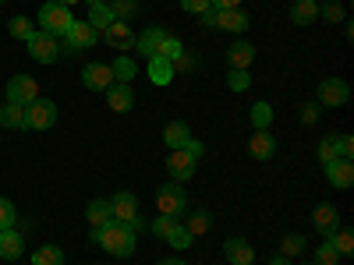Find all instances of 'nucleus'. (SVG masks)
Returning a JSON list of instances; mask_svg holds the SVG:
<instances>
[{
	"label": "nucleus",
	"mask_w": 354,
	"mask_h": 265,
	"mask_svg": "<svg viewBox=\"0 0 354 265\" xmlns=\"http://www.w3.org/2000/svg\"><path fill=\"white\" fill-rule=\"evenodd\" d=\"M156 265H185V262H181V258H177V255H170V258H160Z\"/></svg>",
	"instance_id": "nucleus-49"
},
{
	"label": "nucleus",
	"mask_w": 354,
	"mask_h": 265,
	"mask_svg": "<svg viewBox=\"0 0 354 265\" xmlns=\"http://www.w3.org/2000/svg\"><path fill=\"white\" fill-rule=\"evenodd\" d=\"M319 18L337 25V21H347V11L340 8V0H326V4H319Z\"/></svg>",
	"instance_id": "nucleus-34"
},
{
	"label": "nucleus",
	"mask_w": 354,
	"mask_h": 265,
	"mask_svg": "<svg viewBox=\"0 0 354 265\" xmlns=\"http://www.w3.org/2000/svg\"><path fill=\"white\" fill-rule=\"evenodd\" d=\"M330 244L337 248V255H354V233L347 226H340L333 237H330Z\"/></svg>",
	"instance_id": "nucleus-36"
},
{
	"label": "nucleus",
	"mask_w": 354,
	"mask_h": 265,
	"mask_svg": "<svg viewBox=\"0 0 354 265\" xmlns=\"http://www.w3.org/2000/svg\"><path fill=\"white\" fill-rule=\"evenodd\" d=\"M337 159H354V138L351 135H337Z\"/></svg>",
	"instance_id": "nucleus-45"
},
{
	"label": "nucleus",
	"mask_w": 354,
	"mask_h": 265,
	"mask_svg": "<svg viewBox=\"0 0 354 265\" xmlns=\"http://www.w3.org/2000/svg\"><path fill=\"white\" fill-rule=\"evenodd\" d=\"M25 46H28V53H32L36 64H53L57 57H61V43H57L53 36H46V32H32L25 39Z\"/></svg>",
	"instance_id": "nucleus-7"
},
{
	"label": "nucleus",
	"mask_w": 354,
	"mask_h": 265,
	"mask_svg": "<svg viewBox=\"0 0 354 265\" xmlns=\"http://www.w3.org/2000/svg\"><path fill=\"white\" fill-rule=\"evenodd\" d=\"M100 36L106 39L110 50H135V28L128 21H113L106 32H100Z\"/></svg>",
	"instance_id": "nucleus-15"
},
{
	"label": "nucleus",
	"mask_w": 354,
	"mask_h": 265,
	"mask_svg": "<svg viewBox=\"0 0 354 265\" xmlns=\"http://www.w3.org/2000/svg\"><path fill=\"white\" fill-rule=\"evenodd\" d=\"M110 71H113V81H124V85H131V78L138 75V64L131 61L128 53H121V57H117V61L110 64Z\"/></svg>",
	"instance_id": "nucleus-27"
},
{
	"label": "nucleus",
	"mask_w": 354,
	"mask_h": 265,
	"mask_svg": "<svg viewBox=\"0 0 354 265\" xmlns=\"http://www.w3.org/2000/svg\"><path fill=\"white\" fill-rule=\"evenodd\" d=\"M319 113H322V106H319V103H305V106L298 110V121L308 128V124H315V121H319Z\"/></svg>",
	"instance_id": "nucleus-44"
},
{
	"label": "nucleus",
	"mask_w": 354,
	"mask_h": 265,
	"mask_svg": "<svg viewBox=\"0 0 354 265\" xmlns=\"http://www.w3.org/2000/svg\"><path fill=\"white\" fill-rule=\"evenodd\" d=\"M209 8H216V11H230V8H241V0H209Z\"/></svg>",
	"instance_id": "nucleus-48"
},
{
	"label": "nucleus",
	"mask_w": 354,
	"mask_h": 265,
	"mask_svg": "<svg viewBox=\"0 0 354 265\" xmlns=\"http://www.w3.org/2000/svg\"><path fill=\"white\" fill-rule=\"evenodd\" d=\"M245 265H252V262H245Z\"/></svg>",
	"instance_id": "nucleus-53"
},
{
	"label": "nucleus",
	"mask_w": 354,
	"mask_h": 265,
	"mask_svg": "<svg viewBox=\"0 0 354 265\" xmlns=\"http://www.w3.org/2000/svg\"><path fill=\"white\" fill-rule=\"evenodd\" d=\"M149 81L163 85V88L174 81V64L167 61V57H149Z\"/></svg>",
	"instance_id": "nucleus-23"
},
{
	"label": "nucleus",
	"mask_w": 354,
	"mask_h": 265,
	"mask_svg": "<svg viewBox=\"0 0 354 265\" xmlns=\"http://www.w3.org/2000/svg\"><path fill=\"white\" fill-rule=\"evenodd\" d=\"M209 226H213V216L205 213V209H195V213L185 219V230L192 233V237H202V233H209Z\"/></svg>",
	"instance_id": "nucleus-30"
},
{
	"label": "nucleus",
	"mask_w": 354,
	"mask_h": 265,
	"mask_svg": "<svg viewBox=\"0 0 354 265\" xmlns=\"http://www.w3.org/2000/svg\"><path fill=\"white\" fill-rule=\"evenodd\" d=\"M248 121H252V128H255V131H270V124H273V106L259 99V103L248 110Z\"/></svg>",
	"instance_id": "nucleus-28"
},
{
	"label": "nucleus",
	"mask_w": 354,
	"mask_h": 265,
	"mask_svg": "<svg viewBox=\"0 0 354 265\" xmlns=\"http://www.w3.org/2000/svg\"><path fill=\"white\" fill-rule=\"evenodd\" d=\"M319 18V4H315V0H298V4H290V21L294 25H312Z\"/></svg>",
	"instance_id": "nucleus-25"
},
{
	"label": "nucleus",
	"mask_w": 354,
	"mask_h": 265,
	"mask_svg": "<svg viewBox=\"0 0 354 265\" xmlns=\"http://www.w3.org/2000/svg\"><path fill=\"white\" fill-rule=\"evenodd\" d=\"M32 265H64V251L57 244H43L32 251Z\"/></svg>",
	"instance_id": "nucleus-32"
},
{
	"label": "nucleus",
	"mask_w": 354,
	"mask_h": 265,
	"mask_svg": "<svg viewBox=\"0 0 354 265\" xmlns=\"http://www.w3.org/2000/svg\"><path fill=\"white\" fill-rule=\"evenodd\" d=\"M71 25H75V14L64 4H57V0H46L39 8V32H46L53 39H64L71 32Z\"/></svg>",
	"instance_id": "nucleus-2"
},
{
	"label": "nucleus",
	"mask_w": 354,
	"mask_h": 265,
	"mask_svg": "<svg viewBox=\"0 0 354 265\" xmlns=\"http://www.w3.org/2000/svg\"><path fill=\"white\" fill-rule=\"evenodd\" d=\"M85 219L88 223H93V230L96 226H106L113 216H110V202L106 198H93V202H88V209H85Z\"/></svg>",
	"instance_id": "nucleus-26"
},
{
	"label": "nucleus",
	"mask_w": 354,
	"mask_h": 265,
	"mask_svg": "<svg viewBox=\"0 0 354 265\" xmlns=\"http://www.w3.org/2000/svg\"><path fill=\"white\" fill-rule=\"evenodd\" d=\"M270 265H290V258H287V255H273Z\"/></svg>",
	"instance_id": "nucleus-50"
},
{
	"label": "nucleus",
	"mask_w": 354,
	"mask_h": 265,
	"mask_svg": "<svg viewBox=\"0 0 354 265\" xmlns=\"http://www.w3.org/2000/svg\"><path fill=\"white\" fill-rule=\"evenodd\" d=\"M57 124V103L53 99H32L25 106V128L28 131H50Z\"/></svg>",
	"instance_id": "nucleus-4"
},
{
	"label": "nucleus",
	"mask_w": 354,
	"mask_h": 265,
	"mask_svg": "<svg viewBox=\"0 0 354 265\" xmlns=\"http://www.w3.org/2000/svg\"><path fill=\"white\" fill-rule=\"evenodd\" d=\"M198 18H202L205 28H223V32H248V25H252V18H248L241 8H230V11L209 8V11L198 14Z\"/></svg>",
	"instance_id": "nucleus-3"
},
{
	"label": "nucleus",
	"mask_w": 354,
	"mask_h": 265,
	"mask_svg": "<svg viewBox=\"0 0 354 265\" xmlns=\"http://www.w3.org/2000/svg\"><path fill=\"white\" fill-rule=\"evenodd\" d=\"M192 241H195V237L185 230V223H177V226L167 233V244H170V248H192Z\"/></svg>",
	"instance_id": "nucleus-38"
},
{
	"label": "nucleus",
	"mask_w": 354,
	"mask_h": 265,
	"mask_svg": "<svg viewBox=\"0 0 354 265\" xmlns=\"http://www.w3.org/2000/svg\"><path fill=\"white\" fill-rule=\"evenodd\" d=\"M0 128L21 131L25 128V106H18V103H4V106H0Z\"/></svg>",
	"instance_id": "nucleus-24"
},
{
	"label": "nucleus",
	"mask_w": 354,
	"mask_h": 265,
	"mask_svg": "<svg viewBox=\"0 0 354 265\" xmlns=\"http://www.w3.org/2000/svg\"><path fill=\"white\" fill-rule=\"evenodd\" d=\"M315 153H319V163H333V159H337V135H326V138H322Z\"/></svg>",
	"instance_id": "nucleus-41"
},
{
	"label": "nucleus",
	"mask_w": 354,
	"mask_h": 265,
	"mask_svg": "<svg viewBox=\"0 0 354 265\" xmlns=\"http://www.w3.org/2000/svg\"><path fill=\"white\" fill-rule=\"evenodd\" d=\"M156 205H160L163 216L181 219V216L188 213V195L181 191V184H177V181H170V184H163V188L156 191Z\"/></svg>",
	"instance_id": "nucleus-5"
},
{
	"label": "nucleus",
	"mask_w": 354,
	"mask_h": 265,
	"mask_svg": "<svg viewBox=\"0 0 354 265\" xmlns=\"http://www.w3.org/2000/svg\"><path fill=\"white\" fill-rule=\"evenodd\" d=\"M223 258H227L230 265H245V262L255 258V248H252L245 237H230V241H223Z\"/></svg>",
	"instance_id": "nucleus-20"
},
{
	"label": "nucleus",
	"mask_w": 354,
	"mask_h": 265,
	"mask_svg": "<svg viewBox=\"0 0 354 265\" xmlns=\"http://www.w3.org/2000/svg\"><path fill=\"white\" fill-rule=\"evenodd\" d=\"M21 251H25L21 230H18V226L0 230V258H4V262H15V258H21Z\"/></svg>",
	"instance_id": "nucleus-19"
},
{
	"label": "nucleus",
	"mask_w": 354,
	"mask_h": 265,
	"mask_svg": "<svg viewBox=\"0 0 354 265\" xmlns=\"http://www.w3.org/2000/svg\"><path fill=\"white\" fill-rule=\"evenodd\" d=\"M88 25L96 28V32H106V28L117 21L113 18V11H110V4H96V8H88V18H85Z\"/></svg>",
	"instance_id": "nucleus-29"
},
{
	"label": "nucleus",
	"mask_w": 354,
	"mask_h": 265,
	"mask_svg": "<svg viewBox=\"0 0 354 265\" xmlns=\"http://www.w3.org/2000/svg\"><path fill=\"white\" fill-rule=\"evenodd\" d=\"M85 4H88V8H96V4H106V0H85Z\"/></svg>",
	"instance_id": "nucleus-52"
},
{
	"label": "nucleus",
	"mask_w": 354,
	"mask_h": 265,
	"mask_svg": "<svg viewBox=\"0 0 354 265\" xmlns=\"http://www.w3.org/2000/svg\"><path fill=\"white\" fill-rule=\"evenodd\" d=\"M0 4H4V0H0Z\"/></svg>",
	"instance_id": "nucleus-54"
},
{
	"label": "nucleus",
	"mask_w": 354,
	"mask_h": 265,
	"mask_svg": "<svg viewBox=\"0 0 354 265\" xmlns=\"http://www.w3.org/2000/svg\"><path fill=\"white\" fill-rule=\"evenodd\" d=\"M177 223H181V219H174V216H163V213H160V216H156V219L149 223V230L156 233V237H163V241H167V233H170V230H174Z\"/></svg>",
	"instance_id": "nucleus-42"
},
{
	"label": "nucleus",
	"mask_w": 354,
	"mask_h": 265,
	"mask_svg": "<svg viewBox=\"0 0 354 265\" xmlns=\"http://www.w3.org/2000/svg\"><path fill=\"white\" fill-rule=\"evenodd\" d=\"M181 11H188V14H205V11H209V0H181Z\"/></svg>",
	"instance_id": "nucleus-46"
},
{
	"label": "nucleus",
	"mask_w": 354,
	"mask_h": 265,
	"mask_svg": "<svg viewBox=\"0 0 354 265\" xmlns=\"http://www.w3.org/2000/svg\"><path fill=\"white\" fill-rule=\"evenodd\" d=\"M106 4H110V11H113L117 21H131L142 11V0H106Z\"/></svg>",
	"instance_id": "nucleus-31"
},
{
	"label": "nucleus",
	"mask_w": 354,
	"mask_h": 265,
	"mask_svg": "<svg viewBox=\"0 0 354 265\" xmlns=\"http://www.w3.org/2000/svg\"><path fill=\"white\" fill-rule=\"evenodd\" d=\"M8 32H11V39H21V43H25L28 36L36 32V28H32V21H28L25 14H15V18L8 21Z\"/></svg>",
	"instance_id": "nucleus-33"
},
{
	"label": "nucleus",
	"mask_w": 354,
	"mask_h": 265,
	"mask_svg": "<svg viewBox=\"0 0 354 265\" xmlns=\"http://www.w3.org/2000/svg\"><path fill=\"white\" fill-rule=\"evenodd\" d=\"M110 202V216L117 219V223H131V219H138V198L131 195V191H117L113 198H106Z\"/></svg>",
	"instance_id": "nucleus-12"
},
{
	"label": "nucleus",
	"mask_w": 354,
	"mask_h": 265,
	"mask_svg": "<svg viewBox=\"0 0 354 265\" xmlns=\"http://www.w3.org/2000/svg\"><path fill=\"white\" fill-rule=\"evenodd\" d=\"M93 241H96L106 255H113V258H131L135 248H138V233H135L128 223L110 219L106 226H96V230H93Z\"/></svg>",
	"instance_id": "nucleus-1"
},
{
	"label": "nucleus",
	"mask_w": 354,
	"mask_h": 265,
	"mask_svg": "<svg viewBox=\"0 0 354 265\" xmlns=\"http://www.w3.org/2000/svg\"><path fill=\"white\" fill-rule=\"evenodd\" d=\"M347 103H351V85L344 78L319 81V106H347Z\"/></svg>",
	"instance_id": "nucleus-8"
},
{
	"label": "nucleus",
	"mask_w": 354,
	"mask_h": 265,
	"mask_svg": "<svg viewBox=\"0 0 354 265\" xmlns=\"http://www.w3.org/2000/svg\"><path fill=\"white\" fill-rule=\"evenodd\" d=\"M248 85H252V75H248V71L230 68V75H227V88H230V92H245Z\"/></svg>",
	"instance_id": "nucleus-39"
},
{
	"label": "nucleus",
	"mask_w": 354,
	"mask_h": 265,
	"mask_svg": "<svg viewBox=\"0 0 354 265\" xmlns=\"http://www.w3.org/2000/svg\"><path fill=\"white\" fill-rule=\"evenodd\" d=\"M100 43V32L88 21H78L75 18V25H71V32L64 36V46H61V53H78V50H93Z\"/></svg>",
	"instance_id": "nucleus-6"
},
{
	"label": "nucleus",
	"mask_w": 354,
	"mask_h": 265,
	"mask_svg": "<svg viewBox=\"0 0 354 265\" xmlns=\"http://www.w3.org/2000/svg\"><path fill=\"white\" fill-rule=\"evenodd\" d=\"M248 153H252L259 163L273 159V156H277V135H270V131H255V135L248 138Z\"/></svg>",
	"instance_id": "nucleus-18"
},
{
	"label": "nucleus",
	"mask_w": 354,
	"mask_h": 265,
	"mask_svg": "<svg viewBox=\"0 0 354 265\" xmlns=\"http://www.w3.org/2000/svg\"><path fill=\"white\" fill-rule=\"evenodd\" d=\"M308 244H305V237L301 233H287L283 237V244H280V255H287V258H294V255H301Z\"/></svg>",
	"instance_id": "nucleus-37"
},
{
	"label": "nucleus",
	"mask_w": 354,
	"mask_h": 265,
	"mask_svg": "<svg viewBox=\"0 0 354 265\" xmlns=\"http://www.w3.org/2000/svg\"><path fill=\"white\" fill-rule=\"evenodd\" d=\"M57 4H64V8H68V11H71V8H75V4H78V0H57Z\"/></svg>",
	"instance_id": "nucleus-51"
},
{
	"label": "nucleus",
	"mask_w": 354,
	"mask_h": 265,
	"mask_svg": "<svg viewBox=\"0 0 354 265\" xmlns=\"http://www.w3.org/2000/svg\"><path fill=\"white\" fill-rule=\"evenodd\" d=\"M195 68H198V61H195L192 53H181V57L174 61V75H177V71H195Z\"/></svg>",
	"instance_id": "nucleus-47"
},
{
	"label": "nucleus",
	"mask_w": 354,
	"mask_h": 265,
	"mask_svg": "<svg viewBox=\"0 0 354 265\" xmlns=\"http://www.w3.org/2000/svg\"><path fill=\"white\" fill-rule=\"evenodd\" d=\"M11 226H18V209L8 198H0V230H11Z\"/></svg>",
	"instance_id": "nucleus-40"
},
{
	"label": "nucleus",
	"mask_w": 354,
	"mask_h": 265,
	"mask_svg": "<svg viewBox=\"0 0 354 265\" xmlns=\"http://www.w3.org/2000/svg\"><path fill=\"white\" fill-rule=\"evenodd\" d=\"M82 85L93 88V92H106V88L113 85L110 64H85V68H82Z\"/></svg>",
	"instance_id": "nucleus-14"
},
{
	"label": "nucleus",
	"mask_w": 354,
	"mask_h": 265,
	"mask_svg": "<svg viewBox=\"0 0 354 265\" xmlns=\"http://www.w3.org/2000/svg\"><path fill=\"white\" fill-rule=\"evenodd\" d=\"M167 170H170V177H174V181L181 184V181H192V177H195V170H198V159H195L188 149H170Z\"/></svg>",
	"instance_id": "nucleus-11"
},
{
	"label": "nucleus",
	"mask_w": 354,
	"mask_h": 265,
	"mask_svg": "<svg viewBox=\"0 0 354 265\" xmlns=\"http://www.w3.org/2000/svg\"><path fill=\"white\" fill-rule=\"evenodd\" d=\"M106 106H110L113 113H128V110L135 106V92H131V85L113 81V85L106 88Z\"/></svg>",
	"instance_id": "nucleus-17"
},
{
	"label": "nucleus",
	"mask_w": 354,
	"mask_h": 265,
	"mask_svg": "<svg viewBox=\"0 0 354 265\" xmlns=\"http://www.w3.org/2000/svg\"><path fill=\"white\" fill-rule=\"evenodd\" d=\"M312 226L322 233V241H330L333 233L340 230V213H337V205H333V202H319L315 209H312Z\"/></svg>",
	"instance_id": "nucleus-9"
},
{
	"label": "nucleus",
	"mask_w": 354,
	"mask_h": 265,
	"mask_svg": "<svg viewBox=\"0 0 354 265\" xmlns=\"http://www.w3.org/2000/svg\"><path fill=\"white\" fill-rule=\"evenodd\" d=\"M170 32H163V28H156V25H149L145 32H138L135 36V50L142 53V57H160V50H163V39H167Z\"/></svg>",
	"instance_id": "nucleus-16"
},
{
	"label": "nucleus",
	"mask_w": 354,
	"mask_h": 265,
	"mask_svg": "<svg viewBox=\"0 0 354 265\" xmlns=\"http://www.w3.org/2000/svg\"><path fill=\"white\" fill-rule=\"evenodd\" d=\"M188 141H192V128L185 121H170L163 128V145H167V149H185Z\"/></svg>",
	"instance_id": "nucleus-22"
},
{
	"label": "nucleus",
	"mask_w": 354,
	"mask_h": 265,
	"mask_svg": "<svg viewBox=\"0 0 354 265\" xmlns=\"http://www.w3.org/2000/svg\"><path fill=\"white\" fill-rule=\"evenodd\" d=\"M312 265H340V255H337V248H333L330 241H322V244L315 248V255H312Z\"/></svg>",
	"instance_id": "nucleus-35"
},
{
	"label": "nucleus",
	"mask_w": 354,
	"mask_h": 265,
	"mask_svg": "<svg viewBox=\"0 0 354 265\" xmlns=\"http://www.w3.org/2000/svg\"><path fill=\"white\" fill-rule=\"evenodd\" d=\"M32 99H39V85L32 75H15L8 81V103H18V106H28Z\"/></svg>",
	"instance_id": "nucleus-10"
},
{
	"label": "nucleus",
	"mask_w": 354,
	"mask_h": 265,
	"mask_svg": "<svg viewBox=\"0 0 354 265\" xmlns=\"http://www.w3.org/2000/svg\"><path fill=\"white\" fill-rule=\"evenodd\" d=\"M181 53H185V43L177 39V36H167V39H163V50H160V57H167V61L174 64L177 57H181Z\"/></svg>",
	"instance_id": "nucleus-43"
},
{
	"label": "nucleus",
	"mask_w": 354,
	"mask_h": 265,
	"mask_svg": "<svg viewBox=\"0 0 354 265\" xmlns=\"http://www.w3.org/2000/svg\"><path fill=\"white\" fill-rule=\"evenodd\" d=\"M252 61H255V46L245 43V39H238V43L227 50V64H230V68H238V71H248Z\"/></svg>",
	"instance_id": "nucleus-21"
},
{
	"label": "nucleus",
	"mask_w": 354,
	"mask_h": 265,
	"mask_svg": "<svg viewBox=\"0 0 354 265\" xmlns=\"http://www.w3.org/2000/svg\"><path fill=\"white\" fill-rule=\"evenodd\" d=\"M322 173L337 191H347L354 184V163L351 159H333V163H322Z\"/></svg>",
	"instance_id": "nucleus-13"
}]
</instances>
